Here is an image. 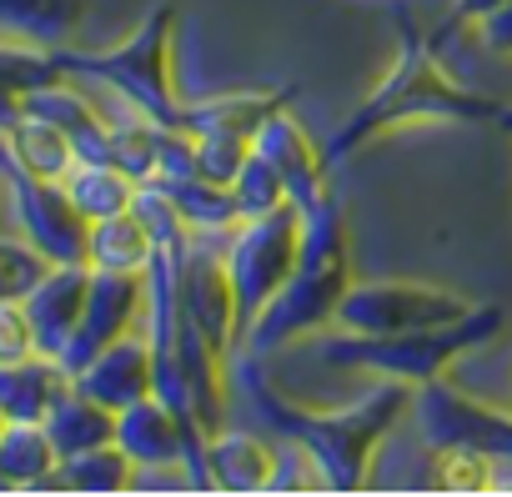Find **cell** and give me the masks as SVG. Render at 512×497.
Listing matches in <instances>:
<instances>
[{"label":"cell","instance_id":"obj_1","mask_svg":"<svg viewBox=\"0 0 512 497\" xmlns=\"http://www.w3.org/2000/svg\"><path fill=\"white\" fill-rule=\"evenodd\" d=\"M231 382H241V392L251 397V407L262 412V422L292 442L297 452H307L312 472L332 487V492H362L372 482V462L382 452V442L392 437V427L412 412V387L382 377L362 402L347 407H302L292 402L251 352H236L231 362Z\"/></svg>","mask_w":512,"mask_h":497},{"label":"cell","instance_id":"obj_2","mask_svg":"<svg viewBox=\"0 0 512 497\" xmlns=\"http://www.w3.org/2000/svg\"><path fill=\"white\" fill-rule=\"evenodd\" d=\"M407 121H467V126L512 131V101H497V96H482V91H467L462 81H452L442 71V61L432 56V41H422V31L402 11L397 16V61H392V71L327 136L322 156L337 171L347 156H357L362 146H372L377 136H387Z\"/></svg>","mask_w":512,"mask_h":497},{"label":"cell","instance_id":"obj_3","mask_svg":"<svg viewBox=\"0 0 512 497\" xmlns=\"http://www.w3.org/2000/svg\"><path fill=\"white\" fill-rule=\"evenodd\" d=\"M302 216H307L302 257H297L287 287L267 302L262 317L251 322V332H246L251 357H272L277 347H292V342L332 327L347 287L357 282V272H352V231H347L342 201L332 191H322L312 206H302Z\"/></svg>","mask_w":512,"mask_h":497},{"label":"cell","instance_id":"obj_4","mask_svg":"<svg viewBox=\"0 0 512 497\" xmlns=\"http://www.w3.org/2000/svg\"><path fill=\"white\" fill-rule=\"evenodd\" d=\"M176 26H181V6L176 0H161L141 16V26L101 51H71L56 46V66L81 81V86H101L111 91L121 106L161 121V126H181V86H176Z\"/></svg>","mask_w":512,"mask_h":497},{"label":"cell","instance_id":"obj_5","mask_svg":"<svg viewBox=\"0 0 512 497\" xmlns=\"http://www.w3.org/2000/svg\"><path fill=\"white\" fill-rule=\"evenodd\" d=\"M507 327L502 307H472L457 322L442 327H417V332H392V337H357V332H337L332 342H317V357L327 367H347V372H372V377H392V382H432L447 377L462 357H472L477 347L497 342Z\"/></svg>","mask_w":512,"mask_h":497},{"label":"cell","instance_id":"obj_6","mask_svg":"<svg viewBox=\"0 0 512 497\" xmlns=\"http://www.w3.org/2000/svg\"><path fill=\"white\" fill-rule=\"evenodd\" d=\"M302 206L282 201L267 216H251L236 231H226V277H231V297H236V342L246 352V332L251 322L267 312V302L287 287L297 257H302Z\"/></svg>","mask_w":512,"mask_h":497},{"label":"cell","instance_id":"obj_7","mask_svg":"<svg viewBox=\"0 0 512 497\" xmlns=\"http://www.w3.org/2000/svg\"><path fill=\"white\" fill-rule=\"evenodd\" d=\"M282 106H297V86H282V91H231V96L186 101L181 126L196 136V166H201V176L231 181L241 171V161L251 156L256 131H262L267 116H277Z\"/></svg>","mask_w":512,"mask_h":497},{"label":"cell","instance_id":"obj_8","mask_svg":"<svg viewBox=\"0 0 512 497\" xmlns=\"http://www.w3.org/2000/svg\"><path fill=\"white\" fill-rule=\"evenodd\" d=\"M472 302L452 287L437 282H407V277H377V282H352L342 307H337V332L357 337H392V332H417V327H442L467 317Z\"/></svg>","mask_w":512,"mask_h":497},{"label":"cell","instance_id":"obj_9","mask_svg":"<svg viewBox=\"0 0 512 497\" xmlns=\"http://www.w3.org/2000/svg\"><path fill=\"white\" fill-rule=\"evenodd\" d=\"M417 422V437L442 452V447H472L492 462H512V412L507 407H492L462 387H452L447 377H432V382H417L412 387V412Z\"/></svg>","mask_w":512,"mask_h":497},{"label":"cell","instance_id":"obj_10","mask_svg":"<svg viewBox=\"0 0 512 497\" xmlns=\"http://www.w3.org/2000/svg\"><path fill=\"white\" fill-rule=\"evenodd\" d=\"M0 191H6V206L21 221V236L46 262H86L91 216L71 201L66 181H36L26 171H11L0 181Z\"/></svg>","mask_w":512,"mask_h":497},{"label":"cell","instance_id":"obj_11","mask_svg":"<svg viewBox=\"0 0 512 497\" xmlns=\"http://www.w3.org/2000/svg\"><path fill=\"white\" fill-rule=\"evenodd\" d=\"M141 322H146V272H91L86 312L76 322V337L61 352V367L81 372L101 347L136 332Z\"/></svg>","mask_w":512,"mask_h":497},{"label":"cell","instance_id":"obj_12","mask_svg":"<svg viewBox=\"0 0 512 497\" xmlns=\"http://www.w3.org/2000/svg\"><path fill=\"white\" fill-rule=\"evenodd\" d=\"M86 292H91V267L86 262H51L41 272V282L21 297L26 317H31V332H36V352L61 362V352L76 337V322L86 312Z\"/></svg>","mask_w":512,"mask_h":497},{"label":"cell","instance_id":"obj_13","mask_svg":"<svg viewBox=\"0 0 512 497\" xmlns=\"http://www.w3.org/2000/svg\"><path fill=\"white\" fill-rule=\"evenodd\" d=\"M71 382H76L81 392H91L96 402H106L111 412H121V407L151 397V392H156V362H151V337H146V327H136V332L116 337L111 347H101L81 372H71Z\"/></svg>","mask_w":512,"mask_h":497},{"label":"cell","instance_id":"obj_14","mask_svg":"<svg viewBox=\"0 0 512 497\" xmlns=\"http://www.w3.org/2000/svg\"><path fill=\"white\" fill-rule=\"evenodd\" d=\"M251 151L267 156V161L282 171L287 196H292L297 206H312L322 191H332V186H327V171H332V166H327L322 146L307 136V126L292 116V106H282L277 116H267V126L256 131Z\"/></svg>","mask_w":512,"mask_h":497},{"label":"cell","instance_id":"obj_15","mask_svg":"<svg viewBox=\"0 0 512 497\" xmlns=\"http://www.w3.org/2000/svg\"><path fill=\"white\" fill-rule=\"evenodd\" d=\"M206 467L216 492H272L282 482V447L226 422L206 437Z\"/></svg>","mask_w":512,"mask_h":497},{"label":"cell","instance_id":"obj_16","mask_svg":"<svg viewBox=\"0 0 512 497\" xmlns=\"http://www.w3.org/2000/svg\"><path fill=\"white\" fill-rule=\"evenodd\" d=\"M116 442L136 467H181L186 462V422L151 392L116 412Z\"/></svg>","mask_w":512,"mask_h":497},{"label":"cell","instance_id":"obj_17","mask_svg":"<svg viewBox=\"0 0 512 497\" xmlns=\"http://www.w3.org/2000/svg\"><path fill=\"white\" fill-rule=\"evenodd\" d=\"M66 382H71V372L46 352L0 362V412L11 422H46V412L56 407Z\"/></svg>","mask_w":512,"mask_h":497},{"label":"cell","instance_id":"obj_18","mask_svg":"<svg viewBox=\"0 0 512 497\" xmlns=\"http://www.w3.org/2000/svg\"><path fill=\"white\" fill-rule=\"evenodd\" d=\"M86 21V0H0V41L21 46H71Z\"/></svg>","mask_w":512,"mask_h":497},{"label":"cell","instance_id":"obj_19","mask_svg":"<svg viewBox=\"0 0 512 497\" xmlns=\"http://www.w3.org/2000/svg\"><path fill=\"white\" fill-rule=\"evenodd\" d=\"M61 447L51 442L46 422H6L0 432V472L16 492H56Z\"/></svg>","mask_w":512,"mask_h":497},{"label":"cell","instance_id":"obj_20","mask_svg":"<svg viewBox=\"0 0 512 497\" xmlns=\"http://www.w3.org/2000/svg\"><path fill=\"white\" fill-rule=\"evenodd\" d=\"M151 252H156V236L136 216V206L91 221V236H86V267L91 272H146Z\"/></svg>","mask_w":512,"mask_h":497},{"label":"cell","instance_id":"obj_21","mask_svg":"<svg viewBox=\"0 0 512 497\" xmlns=\"http://www.w3.org/2000/svg\"><path fill=\"white\" fill-rule=\"evenodd\" d=\"M46 432L61 447V457L71 452H91L101 442H116V412L106 402H96L91 392H81L76 382H66V392L56 397V407L46 412Z\"/></svg>","mask_w":512,"mask_h":497},{"label":"cell","instance_id":"obj_22","mask_svg":"<svg viewBox=\"0 0 512 497\" xmlns=\"http://www.w3.org/2000/svg\"><path fill=\"white\" fill-rule=\"evenodd\" d=\"M136 462L126 457L121 442H101L91 452H71L61 457L56 467V492H91V497H106V492H131L136 487Z\"/></svg>","mask_w":512,"mask_h":497},{"label":"cell","instance_id":"obj_23","mask_svg":"<svg viewBox=\"0 0 512 497\" xmlns=\"http://www.w3.org/2000/svg\"><path fill=\"white\" fill-rule=\"evenodd\" d=\"M171 206L181 211V221L191 231H236L241 226V211H236V196H231V181H211V176H181V181H156Z\"/></svg>","mask_w":512,"mask_h":497},{"label":"cell","instance_id":"obj_24","mask_svg":"<svg viewBox=\"0 0 512 497\" xmlns=\"http://www.w3.org/2000/svg\"><path fill=\"white\" fill-rule=\"evenodd\" d=\"M11 151H16V166L36 181H66V171L76 166V146L61 126L41 121V116H26L11 126Z\"/></svg>","mask_w":512,"mask_h":497},{"label":"cell","instance_id":"obj_25","mask_svg":"<svg viewBox=\"0 0 512 497\" xmlns=\"http://www.w3.org/2000/svg\"><path fill=\"white\" fill-rule=\"evenodd\" d=\"M136 186H141V181H136L131 171H121L116 161H76V166L66 171V191H71V201H76L91 221L116 216V211H131Z\"/></svg>","mask_w":512,"mask_h":497},{"label":"cell","instance_id":"obj_26","mask_svg":"<svg viewBox=\"0 0 512 497\" xmlns=\"http://www.w3.org/2000/svg\"><path fill=\"white\" fill-rule=\"evenodd\" d=\"M231 196H236V211H241V221H251V216H267V211H277L282 201H292L287 196V181H282V171L267 161V156H246L241 161V171L231 176Z\"/></svg>","mask_w":512,"mask_h":497},{"label":"cell","instance_id":"obj_27","mask_svg":"<svg viewBox=\"0 0 512 497\" xmlns=\"http://www.w3.org/2000/svg\"><path fill=\"white\" fill-rule=\"evenodd\" d=\"M156 141H161V121L131 111V121H111V161L121 171H131L136 181H146L156 171Z\"/></svg>","mask_w":512,"mask_h":497},{"label":"cell","instance_id":"obj_28","mask_svg":"<svg viewBox=\"0 0 512 497\" xmlns=\"http://www.w3.org/2000/svg\"><path fill=\"white\" fill-rule=\"evenodd\" d=\"M61 76H66V71L56 66L51 51H41V46H21V41H0V86H6V91L26 96V91L51 86V81H61Z\"/></svg>","mask_w":512,"mask_h":497},{"label":"cell","instance_id":"obj_29","mask_svg":"<svg viewBox=\"0 0 512 497\" xmlns=\"http://www.w3.org/2000/svg\"><path fill=\"white\" fill-rule=\"evenodd\" d=\"M437 487L442 492H492L497 462L472 452V447H442L437 452Z\"/></svg>","mask_w":512,"mask_h":497},{"label":"cell","instance_id":"obj_30","mask_svg":"<svg viewBox=\"0 0 512 497\" xmlns=\"http://www.w3.org/2000/svg\"><path fill=\"white\" fill-rule=\"evenodd\" d=\"M51 262L36 252V246L26 241V236H0V297H26L36 282H41V272H46Z\"/></svg>","mask_w":512,"mask_h":497},{"label":"cell","instance_id":"obj_31","mask_svg":"<svg viewBox=\"0 0 512 497\" xmlns=\"http://www.w3.org/2000/svg\"><path fill=\"white\" fill-rule=\"evenodd\" d=\"M31 352H36V332H31L26 302L0 297V362H16V357H31Z\"/></svg>","mask_w":512,"mask_h":497},{"label":"cell","instance_id":"obj_32","mask_svg":"<svg viewBox=\"0 0 512 497\" xmlns=\"http://www.w3.org/2000/svg\"><path fill=\"white\" fill-rule=\"evenodd\" d=\"M477 36H482V46H487V51L512 56V0H507L502 11H492V16H482V21H477Z\"/></svg>","mask_w":512,"mask_h":497},{"label":"cell","instance_id":"obj_33","mask_svg":"<svg viewBox=\"0 0 512 497\" xmlns=\"http://www.w3.org/2000/svg\"><path fill=\"white\" fill-rule=\"evenodd\" d=\"M507 0H452V11H447V26L432 36V46L447 36V31H457V26H477L482 16H492V11H502Z\"/></svg>","mask_w":512,"mask_h":497},{"label":"cell","instance_id":"obj_34","mask_svg":"<svg viewBox=\"0 0 512 497\" xmlns=\"http://www.w3.org/2000/svg\"><path fill=\"white\" fill-rule=\"evenodd\" d=\"M0 492H16V487H11V482H6V472H0Z\"/></svg>","mask_w":512,"mask_h":497},{"label":"cell","instance_id":"obj_35","mask_svg":"<svg viewBox=\"0 0 512 497\" xmlns=\"http://www.w3.org/2000/svg\"><path fill=\"white\" fill-rule=\"evenodd\" d=\"M6 422H11V417H6V412H0V432H6Z\"/></svg>","mask_w":512,"mask_h":497},{"label":"cell","instance_id":"obj_36","mask_svg":"<svg viewBox=\"0 0 512 497\" xmlns=\"http://www.w3.org/2000/svg\"><path fill=\"white\" fill-rule=\"evenodd\" d=\"M0 196H6V191H0Z\"/></svg>","mask_w":512,"mask_h":497}]
</instances>
